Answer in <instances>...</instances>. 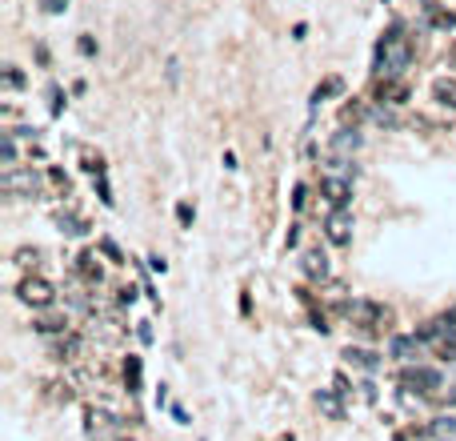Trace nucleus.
Instances as JSON below:
<instances>
[{
    "label": "nucleus",
    "instance_id": "nucleus-11",
    "mask_svg": "<svg viewBox=\"0 0 456 441\" xmlns=\"http://www.w3.org/2000/svg\"><path fill=\"white\" fill-rule=\"evenodd\" d=\"M416 345H420V337H392L388 341V353H392V357H400V361H408V357H416Z\"/></svg>",
    "mask_w": 456,
    "mask_h": 441
},
{
    "label": "nucleus",
    "instance_id": "nucleus-7",
    "mask_svg": "<svg viewBox=\"0 0 456 441\" xmlns=\"http://www.w3.org/2000/svg\"><path fill=\"white\" fill-rule=\"evenodd\" d=\"M320 193H325V201L333 209H345L348 197H353V185H348V181H340V177H325V181H320Z\"/></svg>",
    "mask_w": 456,
    "mask_h": 441
},
{
    "label": "nucleus",
    "instance_id": "nucleus-25",
    "mask_svg": "<svg viewBox=\"0 0 456 441\" xmlns=\"http://www.w3.org/2000/svg\"><path fill=\"white\" fill-rule=\"evenodd\" d=\"M436 349H440V357H445V361H456V333L445 341V345H436Z\"/></svg>",
    "mask_w": 456,
    "mask_h": 441
},
{
    "label": "nucleus",
    "instance_id": "nucleus-13",
    "mask_svg": "<svg viewBox=\"0 0 456 441\" xmlns=\"http://www.w3.org/2000/svg\"><path fill=\"white\" fill-rule=\"evenodd\" d=\"M304 273L308 277H328V261H325V253H304Z\"/></svg>",
    "mask_w": 456,
    "mask_h": 441
},
{
    "label": "nucleus",
    "instance_id": "nucleus-26",
    "mask_svg": "<svg viewBox=\"0 0 456 441\" xmlns=\"http://www.w3.org/2000/svg\"><path fill=\"white\" fill-rule=\"evenodd\" d=\"M176 221H181V225H193V205H176Z\"/></svg>",
    "mask_w": 456,
    "mask_h": 441
},
{
    "label": "nucleus",
    "instance_id": "nucleus-31",
    "mask_svg": "<svg viewBox=\"0 0 456 441\" xmlns=\"http://www.w3.org/2000/svg\"><path fill=\"white\" fill-rule=\"evenodd\" d=\"M448 405H456V385H452V390H448Z\"/></svg>",
    "mask_w": 456,
    "mask_h": 441
},
{
    "label": "nucleus",
    "instance_id": "nucleus-17",
    "mask_svg": "<svg viewBox=\"0 0 456 441\" xmlns=\"http://www.w3.org/2000/svg\"><path fill=\"white\" fill-rule=\"evenodd\" d=\"M432 433L436 441H456V417H440V421H432Z\"/></svg>",
    "mask_w": 456,
    "mask_h": 441
},
{
    "label": "nucleus",
    "instance_id": "nucleus-6",
    "mask_svg": "<svg viewBox=\"0 0 456 441\" xmlns=\"http://www.w3.org/2000/svg\"><path fill=\"white\" fill-rule=\"evenodd\" d=\"M325 237L333 245H348V241H353V217H348V209H333V213H328Z\"/></svg>",
    "mask_w": 456,
    "mask_h": 441
},
{
    "label": "nucleus",
    "instance_id": "nucleus-30",
    "mask_svg": "<svg viewBox=\"0 0 456 441\" xmlns=\"http://www.w3.org/2000/svg\"><path fill=\"white\" fill-rule=\"evenodd\" d=\"M64 9V0H44V12H61Z\"/></svg>",
    "mask_w": 456,
    "mask_h": 441
},
{
    "label": "nucleus",
    "instance_id": "nucleus-29",
    "mask_svg": "<svg viewBox=\"0 0 456 441\" xmlns=\"http://www.w3.org/2000/svg\"><path fill=\"white\" fill-rule=\"evenodd\" d=\"M101 249H104V253H108V257H112V261H121V249L112 245V241H104V245H101Z\"/></svg>",
    "mask_w": 456,
    "mask_h": 441
},
{
    "label": "nucleus",
    "instance_id": "nucleus-14",
    "mask_svg": "<svg viewBox=\"0 0 456 441\" xmlns=\"http://www.w3.org/2000/svg\"><path fill=\"white\" fill-rule=\"evenodd\" d=\"M112 430V417L104 410H88V433L92 437H101V433H108Z\"/></svg>",
    "mask_w": 456,
    "mask_h": 441
},
{
    "label": "nucleus",
    "instance_id": "nucleus-10",
    "mask_svg": "<svg viewBox=\"0 0 456 441\" xmlns=\"http://www.w3.org/2000/svg\"><path fill=\"white\" fill-rule=\"evenodd\" d=\"M432 96L445 104V109H456V81H452V76H440V81H432Z\"/></svg>",
    "mask_w": 456,
    "mask_h": 441
},
{
    "label": "nucleus",
    "instance_id": "nucleus-22",
    "mask_svg": "<svg viewBox=\"0 0 456 441\" xmlns=\"http://www.w3.org/2000/svg\"><path fill=\"white\" fill-rule=\"evenodd\" d=\"M356 144H360V137H356V133H340V137H336V149H340V153H348V149H356Z\"/></svg>",
    "mask_w": 456,
    "mask_h": 441
},
{
    "label": "nucleus",
    "instance_id": "nucleus-5",
    "mask_svg": "<svg viewBox=\"0 0 456 441\" xmlns=\"http://www.w3.org/2000/svg\"><path fill=\"white\" fill-rule=\"evenodd\" d=\"M21 301H24V305L44 309V305H52V301H56V289H52L44 277H29V281H21Z\"/></svg>",
    "mask_w": 456,
    "mask_h": 441
},
{
    "label": "nucleus",
    "instance_id": "nucleus-4",
    "mask_svg": "<svg viewBox=\"0 0 456 441\" xmlns=\"http://www.w3.org/2000/svg\"><path fill=\"white\" fill-rule=\"evenodd\" d=\"M452 333H456V309H452V313H440V317H432V321H425L416 337H420V341H432V345H445Z\"/></svg>",
    "mask_w": 456,
    "mask_h": 441
},
{
    "label": "nucleus",
    "instance_id": "nucleus-24",
    "mask_svg": "<svg viewBox=\"0 0 456 441\" xmlns=\"http://www.w3.org/2000/svg\"><path fill=\"white\" fill-rule=\"evenodd\" d=\"M61 233H72V237H76V233H84V225L76 221V217H61Z\"/></svg>",
    "mask_w": 456,
    "mask_h": 441
},
{
    "label": "nucleus",
    "instance_id": "nucleus-12",
    "mask_svg": "<svg viewBox=\"0 0 456 441\" xmlns=\"http://www.w3.org/2000/svg\"><path fill=\"white\" fill-rule=\"evenodd\" d=\"M4 189H9V193H36V177L32 173H9L4 177Z\"/></svg>",
    "mask_w": 456,
    "mask_h": 441
},
{
    "label": "nucleus",
    "instance_id": "nucleus-3",
    "mask_svg": "<svg viewBox=\"0 0 456 441\" xmlns=\"http://www.w3.org/2000/svg\"><path fill=\"white\" fill-rule=\"evenodd\" d=\"M400 385L412 393H436L445 390V381H440V370H432V365H412V370L400 373Z\"/></svg>",
    "mask_w": 456,
    "mask_h": 441
},
{
    "label": "nucleus",
    "instance_id": "nucleus-27",
    "mask_svg": "<svg viewBox=\"0 0 456 441\" xmlns=\"http://www.w3.org/2000/svg\"><path fill=\"white\" fill-rule=\"evenodd\" d=\"M0 153H4V164H12V157H16V144H12V133H4V149H0Z\"/></svg>",
    "mask_w": 456,
    "mask_h": 441
},
{
    "label": "nucleus",
    "instance_id": "nucleus-19",
    "mask_svg": "<svg viewBox=\"0 0 456 441\" xmlns=\"http://www.w3.org/2000/svg\"><path fill=\"white\" fill-rule=\"evenodd\" d=\"M124 381H128V393L141 390V357H128V361H124Z\"/></svg>",
    "mask_w": 456,
    "mask_h": 441
},
{
    "label": "nucleus",
    "instance_id": "nucleus-23",
    "mask_svg": "<svg viewBox=\"0 0 456 441\" xmlns=\"http://www.w3.org/2000/svg\"><path fill=\"white\" fill-rule=\"evenodd\" d=\"M76 353H81V337H69V341L61 345V357H64V361H72Z\"/></svg>",
    "mask_w": 456,
    "mask_h": 441
},
{
    "label": "nucleus",
    "instance_id": "nucleus-18",
    "mask_svg": "<svg viewBox=\"0 0 456 441\" xmlns=\"http://www.w3.org/2000/svg\"><path fill=\"white\" fill-rule=\"evenodd\" d=\"M348 365H360V370H376V357L368 353V349H345Z\"/></svg>",
    "mask_w": 456,
    "mask_h": 441
},
{
    "label": "nucleus",
    "instance_id": "nucleus-8",
    "mask_svg": "<svg viewBox=\"0 0 456 441\" xmlns=\"http://www.w3.org/2000/svg\"><path fill=\"white\" fill-rule=\"evenodd\" d=\"M376 101H385V104H405V101H408V84H400L396 76H380V81H376Z\"/></svg>",
    "mask_w": 456,
    "mask_h": 441
},
{
    "label": "nucleus",
    "instance_id": "nucleus-9",
    "mask_svg": "<svg viewBox=\"0 0 456 441\" xmlns=\"http://www.w3.org/2000/svg\"><path fill=\"white\" fill-rule=\"evenodd\" d=\"M425 24L436 29V32H448V29H456V12H448V9H440V4L428 0L425 4Z\"/></svg>",
    "mask_w": 456,
    "mask_h": 441
},
{
    "label": "nucleus",
    "instance_id": "nucleus-16",
    "mask_svg": "<svg viewBox=\"0 0 456 441\" xmlns=\"http://www.w3.org/2000/svg\"><path fill=\"white\" fill-rule=\"evenodd\" d=\"M76 273H81L84 281H101V265H96V257H92V253L76 257Z\"/></svg>",
    "mask_w": 456,
    "mask_h": 441
},
{
    "label": "nucleus",
    "instance_id": "nucleus-21",
    "mask_svg": "<svg viewBox=\"0 0 456 441\" xmlns=\"http://www.w3.org/2000/svg\"><path fill=\"white\" fill-rule=\"evenodd\" d=\"M64 325H69L64 317H44V321H36V329H41V333H64Z\"/></svg>",
    "mask_w": 456,
    "mask_h": 441
},
{
    "label": "nucleus",
    "instance_id": "nucleus-2",
    "mask_svg": "<svg viewBox=\"0 0 456 441\" xmlns=\"http://www.w3.org/2000/svg\"><path fill=\"white\" fill-rule=\"evenodd\" d=\"M345 313L360 333H368V337H380V333H388V325H392V309L376 305V301H353V305H345Z\"/></svg>",
    "mask_w": 456,
    "mask_h": 441
},
{
    "label": "nucleus",
    "instance_id": "nucleus-1",
    "mask_svg": "<svg viewBox=\"0 0 456 441\" xmlns=\"http://www.w3.org/2000/svg\"><path fill=\"white\" fill-rule=\"evenodd\" d=\"M408 61H412V41L400 29L385 32L380 44H376V72L380 76H400L408 69Z\"/></svg>",
    "mask_w": 456,
    "mask_h": 441
},
{
    "label": "nucleus",
    "instance_id": "nucleus-32",
    "mask_svg": "<svg viewBox=\"0 0 456 441\" xmlns=\"http://www.w3.org/2000/svg\"><path fill=\"white\" fill-rule=\"evenodd\" d=\"M121 441H128V437H121Z\"/></svg>",
    "mask_w": 456,
    "mask_h": 441
},
{
    "label": "nucleus",
    "instance_id": "nucleus-15",
    "mask_svg": "<svg viewBox=\"0 0 456 441\" xmlns=\"http://www.w3.org/2000/svg\"><path fill=\"white\" fill-rule=\"evenodd\" d=\"M336 93H345V81H340V76H328L325 84H316V93H313V101L320 104V101H328V96H336Z\"/></svg>",
    "mask_w": 456,
    "mask_h": 441
},
{
    "label": "nucleus",
    "instance_id": "nucleus-20",
    "mask_svg": "<svg viewBox=\"0 0 456 441\" xmlns=\"http://www.w3.org/2000/svg\"><path fill=\"white\" fill-rule=\"evenodd\" d=\"M316 405H320V410H325L328 417H340V401H336L328 390H320V393H316Z\"/></svg>",
    "mask_w": 456,
    "mask_h": 441
},
{
    "label": "nucleus",
    "instance_id": "nucleus-28",
    "mask_svg": "<svg viewBox=\"0 0 456 441\" xmlns=\"http://www.w3.org/2000/svg\"><path fill=\"white\" fill-rule=\"evenodd\" d=\"M4 84H9V89H21V84H24V76H21L16 69H9V72H4Z\"/></svg>",
    "mask_w": 456,
    "mask_h": 441
}]
</instances>
